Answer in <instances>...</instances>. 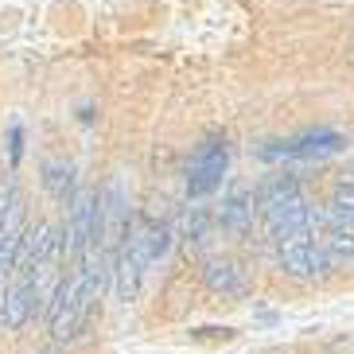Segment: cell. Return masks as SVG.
I'll return each instance as SVG.
<instances>
[{
	"mask_svg": "<svg viewBox=\"0 0 354 354\" xmlns=\"http://www.w3.org/2000/svg\"><path fill=\"white\" fill-rule=\"evenodd\" d=\"M125 241L145 253L148 265H156V261L167 253V245H171V230H167L164 222H156V218H133ZM125 241H121V245H125Z\"/></svg>",
	"mask_w": 354,
	"mask_h": 354,
	"instance_id": "obj_7",
	"label": "cell"
},
{
	"mask_svg": "<svg viewBox=\"0 0 354 354\" xmlns=\"http://www.w3.org/2000/svg\"><path fill=\"white\" fill-rule=\"evenodd\" d=\"M145 269H148L145 253L136 250V245H129V241L113 253V292H117V300H121V304H133L136 300L140 281H145Z\"/></svg>",
	"mask_w": 354,
	"mask_h": 354,
	"instance_id": "obj_6",
	"label": "cell"
},
{
	"mask_svg": "<svg viewBox=\"0 0 354 354\" xmlns=\"http://www.w3.org/2000/svg\"><path fill=\"white\" fill-rule=\"evenodd\" d=\"M346 148V136L339 129H312L304 136H292V140H277V145L261 148L265 160H300V164H312V160H331Z\"/></svg>",
	"mask_w": 354,
	"mask_h": 354,
	"instance_id": "obj_4",
	"label": "cell"
},
{
	"mask_svg": "<svg viewBox=\"0 0 354 354\" xmlns=\"http://www.w3.org/2000/svg\"><path fill=\"white\" fill-rule=\"evenodd\" d=\"M257 207H261V218H265V230H269L272 241L288 238L296 230L312 226V210L304 203V191L292 176H272L257 195Z\"/></svg>",
	"mask_w": 354,
	"mask_h": 354,
	"instance_id": "obj_1",
	"label": "cell"
},
{
	"mask_svg": "<svg viewBox=\"0 0 354 354\" xmlns=\"http://www.w3.org/2000/svg\"><path fill=\"white\" fill-rule=\"evenodd\" d=\"M43 183H47V191H51L55 198H63V203H71V167H59V164H47V176H43Z\"/></svg>",
	"mask_w": 354,
	"mask_h": 354,
	"instance_id": "obj_12",
	"label": "cell"
},
{
	"mask_svg": "<svg viewBox=\"0 0 354 354\" xmlns=\"http://www.w3.org/2000/svg\"><path fill=\"white\" fill-rule=\"evenodd\" d=\"M8 156H12V164H20V156H24V133H20L16 121H12V129H8Z\"/></svg>",
	"mask_w": 354,
	"mask_h": 354,
	"instance_id": "obj_13",
	"label": "cell"
},
{
	"mask_svg": "<svg viewBox=\"0 0 354 354\" xmlns=\"http://www.w3.org/2000/svg\"><path fill=\"white\" fill-rule=\"evenodd\" d=\"M327 218L339 226H354V183H339L327 203Z\"/></svg>",
	"mask_w": 354,
	"mask_h": 354,
	"instance_id": "obj_11",
	"label": "cell"
},
{
	"mask_svg": "<svg viewBox=\"0 0 354 354\" xmlns=\"http://www.w3.org/2000/svg\"><path fill=\"white\" fill-rule=\"evenodd\" d=\"M222 179H226V145L222 140H203L187 164V195L191 198L214 195L222 187Z\"/></svg>",
	"mask_w": 354,
	"mask_h": 354,
	"instance_id": "obj_5",
	"label": "cell"
},
{
	"mask_svg": "<svg viewBox=\"0 0 354 354\" xmlns=\"http://www.w3.org/2000/svg\"><path fill=\"white\" fill-rule=\"evenodd\" d=\"M203 281L214 292H222V296H245V277L230 261H207L203 265Z\"/></svg>",
	"mask_w": 354,
	"mask_h": 354,
	"instance_id": "obj_9",
	"label": "cell"
},
{
	"mask_svg": "<svg viewBox=\"0 0 354 354\" xmlns=\"http://www.w3.org/2000/svg\"><path fill=\"white\" fill-rule=\"evenodd\" d=\"M97 241V195L94 191H78L71 198L66 210V226H63V261L82 265V257L94 250Z\"/></svg>",
	"mask_w": 354,
	"mask_h": 354,
	"instance_id": "obj_2",
	"label": "cell"
},
{
	"mask_svg": "<svg viewBox=\"0 0 354 354\" xmlns=\"http://www.w3.org/2000/svg\"><path fill=\"white\" fill-rule=\"evenodd\" d=\"M222 230H230V234H245L250 230V222H253V195H250V187H230V195H226V203H222Z\"/></svg>",
	"mask_w": 354,
	"mask_h": 354,
	"instance_id": "obj_8",
	"label": "cell"
},
{
	"mask_svg": "<svg viewBox=\"0 0 354 354\" xmlns=\"http://www.w3.org/2000/svg\"><path fill=\"white\" fill-rule=\"evenodd\" d=\"M272 245H277L281 269L288 272V277H296V281L323 277V272H327V265H331V257H327V250H323V241L312 238V226L296 230V234H288V238H281V241H272Z\"/></svg>",
	"mask_w": 354,
	"mask_h": 354,
	"instance_id": "obj_3",
	"label": "cell"
},
{
	"mask_svg": "<svg viewBox=\"0 0 354 354\" xmlns=\"http://www.w3.org/2000/svg\"><path fill=\"white\" fill-rule=\"evenodd\" d=\"M0 323H4V292H0Z\"/></svg>",
	"mask_w": 354,
	"mask_h": 354,
	"instance_id": "obj_14",
	"label": "cell"
},
{
	"mask_svg": "<svg viewBox=\"0 0 354 354\" xmlns=\"http://www.w3.org/2000/svg\"><path fill=\"white\" fill-rule=\"evenodd\" d=\"M323 250H327L331 261H346V265H354V226H339V222H331V230L323 234Z\"/></svg>",
	"mask_w": 354,
	"mask_h": 354,
	"instance_id": "obj_10",
	"label": "cell"
}]
</instances>
